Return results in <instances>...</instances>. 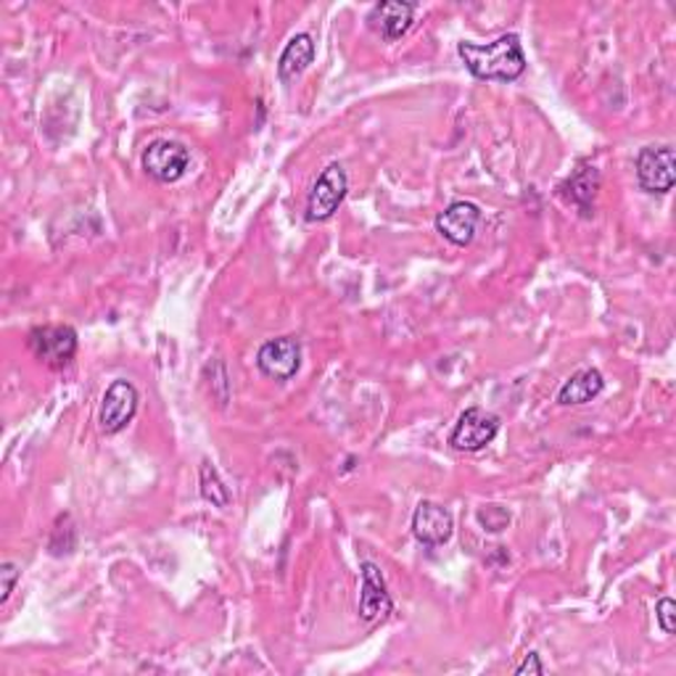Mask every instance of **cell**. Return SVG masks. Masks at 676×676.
Segmentation results:
<instances>
[{
	"label": "cell",
	"instance_id": "cell-12",
	"mask_svg": "<svg viewBox=\"0 0 676 676\" xmlns=\"http://www.w3.org/2000/svg\"><path fill=\"white\" fill-rule=\"evenodd\" d=\"M412 19H415V6L399 3V0H383V3H376L368 13L370 27L381 32L387 40H399L408 35Z\"/></svg>",
	"mask_w": 676,
	"mask_h": 676
},
{
	"label": "cell",
	"instance_id": "cell-5",
	"mask_svg": "<svg viewBox=\"0 0 676 676\" xmlns=\"http://www.w3.org/2000/svg\"><path fill=\"white\" fill-rule=\"evenodd\" d=\"M637 182L645 193L664 196L676 182V157L672 146H647L637 157Z\"/></svg>",
	"mask_w": 676,
	"mask_h": 676
},
{
	"label": "cell",
	"instance_id": "cell-3",
	"mask_svg": "<svg viewBox=\"0 0 676 676\" xmlns=\"http://www.w3.org/2000/svg\"><path fill=\"white\" fill-rule=\"evenodd\" d=\"M349 193V178L341 165H328L320 172V178L313 186L307 199V220L309 222H326L338 212Z\"/></svg>",
	"mask_w": 676,
	"mask_h": 676
},
{
	"label": "cell",
	"instance_id": "cell-16",
	"mask_svg": "<svg viewBox=\"0 0 676 676\" xmlns=\"http://www.w3.org/2000/svg\"><path fill=\"white\" fill-rule=\"evenodd\" d=\"M199 484H201V497L207 499V503H212L214 507H228L230 499H233V495H230V489L225 486V482L220 478L218 468H214L209 460H204L199 468Z\"/></svg>",
	"mask_w": 676,
	"mask_h": 676
},
{
	"label": "cell",
	"instance_id": "cell-20",
	"mask_svg": "<svg viewBox=\"0 0 676 676\" xmlns=\"http://www.w3.org/2000/svg\"><path fill=\"white\" fill-rule=\"evenodd\" d=\"M516 674L518 676H526V674H537V676H542L545 674V664L542 661H539V653H529L526 655L524 661H520V664L516 666Z\"/></svg>",
	"mask_w": 676,
	"mask_h": 676
},
{
	"label": "cell",
	"instance_id": "cell-7",
	"mask_svg": "<svg viewBox=\"0 0 676 676\" xmlns=\"http://www.w3.org/2000/svg\"><path fill=\"white\" fill-rule=\"evenodd\" d=\"M499 431V418L482 408H471L460 415V421L450 434L452 450L457 452H478L495 442Z\"/></svg>",
	"mask_w": 676,
	"mask_h": 676
},
{
	"label": "cell",
	"instance_id": "cell-19",
	"mask_svg": "<svg viewBox=\"0 0 676 676\" xmlns=\"http://www.w3.org/2000/svg\"><path fill=\"white\" fill-rule=\"evenodd\" d=\"M19 577H22L19 566H13V563L0 566V603H9V598H11L13 587H17Z\"/></svg>",
	"mask_w": 676,
	"mask_h": 676
},
{
	"label": "cell",
	"instance_id": "cell-4",
	"mask_svg": "<svg viewBox=\"0 0 676 676\" xmlns=\"http://www.w3.org/2000/svg\"><path fill=\"white\" fill-rule=\"evenodd\" d=\"M191 167V148L182 146L180 140L159 138L151 140L144 151V169L159 182H175Z\"/></svg>",
	"mask_w": 676,
	"mask_h": 676
},
{
	"label": "cell",
	"instance_id": "cell-6",
	"mask_svg": "<svg viewBox=\"0 0 676 676\" xmlns=\"http://www.w3.org/2000/svg\"><path fill=\"white\" fill-rule=\"evenodd\" d=\"M135 412H138V391L130 381L125 378H117L109 389H106L104 399H101V410H98V425L104 434H119L125 431L127 425L133 423Z\"/></svg>",
	"mask_w": 676,
	"mask_h": 676
},
{
	"label": "cell",
	"instance_id": "cell-2",
	"mask_svg": "<svg viewBox=\"0 0 676 676\" xmlns=\"http://www.w3.org/2000/svg\"><path fill=\"white\" fill-rule=\"evenodd\" d=\"M27 347L40 362L53 370L66 368L77 355V330L72 326H40L32 328L27 336Z\"/></svg>",
	"mask_w": 676,
	"mask_h": 676
},
{
	"label": "cell",
	"instance_id": "cell-9",
	"mask_svg": "<svg viewBox=\"0 0 676 676\" xmlns=\"http://www.w3.org/2000/svg\"><path fill=\"white\" fill-rule=\"evenodd\" d=\"M478 225H482V209L473 201H455L436 218V233L460 249L471 246Z\"/></svg>",
	"mask_w": 676,
	"mask_h": 676
},
{
	"label": "cell",
	"instance_id": "cell-1",
	"mask_svg": "<svg viewBox=\"0 0 676 676\" xmlns=\"http://www.w3.org/2000/svg\"><path fill=\"white\" fill-rule=\"evenodd\" d=\"M457 53L476 80L513 83V80H518L526 72V56L524 49H520L518 35H503L495 43L486 45L460 43Z\"/></svg>",
	"mask_w": 676,
	"mask_h": 676
},
{
	"label": "cell",
	"instance_id": "cell-14",
	"mask_svg": "<svg viewBox=\"0 0 676 676\" xmlns=\"http://www.w3.org/2000/svg\"><path fill=\"white\" fill-rule=\"evenodd\" d=\"M605 389L603 373L594 368H584L579 373H573L558 391V404L563 408H579V404L592 402L594 397H600V391Z\"/></svg>",
	"mask_w": 676,
	"mask_h": 676
},
{
	"label": "cell",
	"instance_id": "cell-11",
	"mask_svg": "<svg viewBox=\"0 0 676 676\" xmlns=\"http://www.w3.org/2000/svg\"><path fill=\"white\" fill-rule=\"evenodd\" d=\"M452 531H455V524H452L447 507L423 499V503L415 507V513H412V534H415L418 542L425 547L447 545Z\"/></svg>",
	"mask_w": 676,
	"mask_h": 676
},
{
	"label": "cell",
	"instance_id": "cell-8",
	"mask_svg": "<svg viewBox=\"0 0 676 676\" xmlns=\"http://www.w3.org/2000/svg\"><path fill=\"white\" fill-rule=\"evenodd\" d=\"M256 368L273 381H291L302 368V344L294 336H281L262 344L256 351Z\"/></svg>",
	"mask_w": 676,
	"mask_h": 676
},
{
	"label": "cell",
	"instance_id": "cell-18",
	"mask_svg": "<svg viewBox=\"0 0 676 676\" xmlns=\"http://www.w3.org/2000/svg\"><path fill=\"white\" fill-rule=\"evenodd\" d=\"M655 619H658V626L664 629V634H674L676 629V605L672 598L658 600V605H655Z\"/></svg>",
	"mask_w": 676,
	"mask_h": 676
},
{
	"label": "cell",
	"instance_id": "cell-17",
	"mask_svg": "<svg viewBox=\"0 0 676 676\" xmlns=\"http://www.w3.org/2000/svg\"><path fill=\"white\" fill-rule=\"evenodd\" d=\"M478 520H482L486 531H503L507 529V524H510V513L499 505H486L478 510Z\"/></svg>",
	"mask_w": 676,
	"mask_h": 676
},
{
	"label": "cell",
	"instance_id": "cell-10",
	"mask_svg": "<svg viewBox=\"0 0 676 676\" xmlns=\"http://www.w3.org/2000/svg\"><path fill=\"white\" fill-rule=\"evenodd\" d=\"M394 611L391 594L387 590V579H383L381 568L370 560L362 563V592H360V619L365 624H378Z\"/></svg>",
	"mask_w": 676,
	"mask_h": 676
},
{
	"label": "cell",
	"instance_id": "cell-13",
	"mask_svg": "<svg viewBox=\"0 0 676 676\" xmlns=\"http://www.w3.org/2000/svg\"><path fill=\"white\" fill-rule=\"evenodd\" d=\"M600 178L598 167L592 165H579L577 172L568 178L563 186H560V191H563L568 204H573L581 212V218H592L594 214V199H598L600 191Z\"/></svg>",
	"mask_w": 676,
	"mask_h": 676
},
{
	"label": "cell",
	"instance_id": "cell-15",
	"mask_svg": "<svg viewBox=\"0 0 676 676\" xmlns=\"http://www.w3.org/2000/svg\"><path fill=\"white\" fill-rule=\"evenodd\" d=\"M315 59V43L309 35H294L288 40V45L281 53L278 61V77L281 83H291V80H296L299 74H304L309 64H313Z\"/></svg>",
	"mask_w": 676,
	"mask_h": 676
}]
</instances>
